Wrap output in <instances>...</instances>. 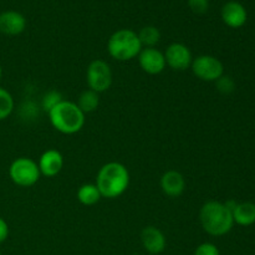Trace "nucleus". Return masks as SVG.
<instances>
[{
	"mask_svg": "<svg viewBox=\"0 0 255 255\" xmlns=\"http://www.w3.org/2000/svg\"><path fill=\"white\" fill-rule=\"evenodd\" d=\"M95 184L102 198H119L128 188L129 172L127 167L120 162H109L97 172Z\"/></svg>",
	"mask_w": 255,
	"mask_h": 255,
	"instance_id": "nucleus-1",
	"label": "nucleus"
},
{
	"mask_svg": "<svg viewBox=\"0 0 255 255\" xmlns=\"http://www.w3.org/2000/svg\"><path fill=\"white\" fill-rule=\"evenodd\" d=\"M199 222L206 233L213 237L228 234L234 226L232 211L222 202L209 201L199 211Z\"/></svg>",
	"mask_w": 255,
	"mask_h": 255,
	"instance_id": "nucleus-2",
	"label": "nucleus"
},
{
	"mask_svg": "<svg viewBox=\"0 0 255 255\" xmlns=\"http://www.w3.org/2000/svg\"><path fill=\"white\" fill-rule=\"evenodd\" d=\"M47 114L51 126L62 134L77 133L85 125V114L72 101L62 100Z\"/></svg>",
	"mask_w": 255,
	"mask_h": 255,
	"instance_id": "nucleus-3",
	"label": "nucleus"
},
{
	"mask_svg": "<svg viewBox=\"0 0 255 255\" xmlns=\"http://www.w3.org/2000/svg\"><path fill=\"white\" fill-rule=\"evenodd\" d=\"M143 49L138 35L131 29H120L110 36L107 41V51L112 59L117 61H129L138 56Z\"/></svg>",
	"mask_w": 255,
	"mask_h": 255,
	"instance_id": "nucleus-4",
	"label": "nucleus"
},
{
	"mask_svg": "<svg viewBox=\"0 0 255 255\" xmlns=\"http://www.w3.org/2000/svg\"><path fill=\"white\" fill-rule=\"evenodd\" d=\"M9 176L16 186L29 188L37 183L41 173L34 159L27 158V157H19L10 164Z\"/></svg>",
	"mask_w": 255,
	"mask_h": 255,
	"instance_id": "nucleus-5",
	"label": "nucleus"
},
{
	"mask_svg": "<svg viewBox=\"0 0 255 255\" xmlns=\"http://www.w3.org/2000/svg\"><path fill=\"white\" fill-rule=\"evenodd\" d=\"M191 70L194 76L206 82H216L224 75V66L222 61L212 55H199L193 57Z\"/></svg>",
	"mask_w": 255,
	"mask_h": 255,
	"instance_id": "nucleus-6",
	"label": "nucleus"
},
{
	"mask_svg": "<svg viewBox=\"0 0 255 255\" xmlns=\"http://www.w3.org/2000/svg\"><path fill=\"white\" fill-rule=\"evenodd\" d=\"M86 81L89 89L97 94L107 91L112 85V71L110 65L100 59L90 62L86 71Z\"/></svg>",
	"mask_w": 255,
	"mask_h": 255,
	"instance_id": "nucleus-7",
	"label": "nucleus"
},
{
	"mask_svg": "<svg viewBox=\"0 0 255 255\" xmlns=\"http://www.w3.org/2000/svg\"><path fill=\"white\" fill-rule=\"evenodd\" d=\"M164 59H166L167 66L171 67L172 70L184 71L187 69H191L193 55L188 46L181 42H173L167 47L164 52Z\"/></svg>",
	"mask_w": 255,
	"mask_h": 255,
	"instance_id": "nucleus-8",
	"label": "nucleus"
},
{
	"mask_svg": "<svg viewBox=\"0 0 255 255\" xmlns=\"http://www.w3.org/2000/svg\"><path fill=\"white\" fill-rule=\"evenodd\" d=\"M137 57L141 69L148 75L161 74L167 66L164 54L156 47H144Z\"/></svg>",
	"mask_w": 255,
	"mask_h": 255,
	"instance_id": "nucleus-9",
	"label": "nucleus"
},
{
	"mask_svg": "<svg viewBox=\"0 0 255 255\" xmlns=\"http://www.w3.org/2000/svg\"><path fill=\"white\" fill-rule=\"evenodd\" d=\"M26 29V19L24 15L15 10L0 12V32L9 36H16Z\"/></svg>",
	"mask_w": 255,
	"mask_h": 255,
	"instance_id": "nucleus-10",
	"label": "nucleus"
},
{
	"mask_svg": "<svg viewBox=\"0 0 255 255\" xmlns=\"http://www.w3.org/2000/svg\"><path fill=\"white\" fill-rule=\"evenodd\" d=\"M41 176L52 178L61 172L64 167V157L57 149H47L40 156L37 163Z\"/></svg>",
	"mask_w": 255,
	"mask_h": 255,
	"instance_id": "nucleus-11",
	"label": "nucleus"
},
{
	"mask_svg": "<svg viewBox=\"0 0 255 255\" xmlns=\"http://www.w3.org/2000/svg\"><path fill=\"white\" fill-rule=\"evenodd\" d=\"M222 20L227 26L232 29H239L243 26L248 19L247 10L241 2L238 1H228L222 7Z\"/></svg>",
	"mask_w": 255,
	"mask_h": 255,
	"instance_id": "nucleus-12",
	"label": "nucleus"
},
{
	"mask_svg": "<svg viewBox=\"0 0 255 255\" xmlns=\"http://www.w3.org/2000/svg\"><path fill=\"white\" fill-rule=\"evenodd\" d=\"M161 189L167 197L171 198H177L182 196L186 189V179L183 174L179 173L178 171H167L161 177Z\"/></svg>",
	"mask_w": 255,
	"mask_h": 255,
	"instance_id": "nucleus-13",
	"label": "nucleus"
},
{
	"mask_svg": "<svg viewBox=\"0 0 255 255\" xmlns=\"http://www.w3.org/2000/svg\"><path fill=\"white\" fill-rule=\"evenodd\" d=\"M141 242L149 254H159L166 248V237L156 227H146L141 232Z\"/></svg>",
	"mask_w": 255,
	"mask_h": 255,
	"instance_id": "nucleus-14",
	"label": "nucleus"
},
{
	"mask_svg": "<svg viewBox=\"0 0 255 255\" xmlns=\"http://www.w3.org/2000/svg\"><path fill=\"white\" fill-rule=\"evenodd\" d=\"M234 223L242 227H249L255 223V204L252 202L238 203L232 211Z\"/></svg>",
	"mask_w": 255,
	"mask_h": 255,
	"instance_id": "nucleus-15",
	"label": "nucleus"
},
{
	"mask_svg": "<svg viewBox=\"0 0 255 255\" xmlns=\"http://www.w3.org/2000/svg\"><path fill=\"white\" fill-rule=\"evenodd\" d=\"M76 197H77V201H79L82 206H86V207L95 206V204L99 203L100 199L102 198L101 193H100L96 184H92V183L82 184V186L79 188V191H77Z\"/></svg>",
	"mask_w": 255,
	"mask_h": 255,
	"instance_id": "nucleus-16",
	"label": "nucleus"
},
{
	"mask_svg": "<svg viewBox=\"0 0 255 255\" xmlns=\"http://www.w3.org/2000/svg\"><path fill=\"white\" fill-rule=\"evenodd\" d=\"M100 94L92 91V90H85L84 92H81V95L77 99V106L80 107L82 112L85 115L91 114V112L96 111L97 107L100 105Z\"/></svg>",
	"mask_w": 255,
	"mask_h": 255,
	"instance_id": "nucleus-17",
	"label": "nucleus"
},
{
	"mask_svg": "<svg viewBox=\"0 0 255 255\" xmlns=\"http://www.w3.org/2000/svg\"><path fill=\"white\" fill-rule=\"evenodd\" d=\"M137 35H138L142 46L144 47H154L161 40V32L156 26H152V25L142 27Z\"/></svg>",
	"mask_w": 255,
	"mask_h": 255,
	"instance_id": "nucleus-18",
	"label": "nucleus"
},
{
	"mask_svg": "<svg viewBox=\"0 0 255 255\" xmlns=\"http://www.w3.org/2000/svg\"><path fill=\"white\" fill-rule=\"evenodd\" d=\"M14 110V99L7 90L0 87V121L7 119Z\"/></svg>",
	"mask_w": 255,
	"mask_h": 255,
	"instance_id": "nucleus-19",
	"label": "nucleus"
},
{
	"mask_svg": "<svg viewBox=\"0 0 255 255\" xmlns=\"http://www.w3.org/2000/svg\"><path fill=\"white\" fill-rule=\"evenodd\" d=\"M62 101V96L60 92L57 91H49L42 99V109L44 111L49 112L52 107L56 106L59 102Z\"/></svg>",
	"mask_w": 255,
	"mask_h": 255,
	"instance_id": "nucleus-20",
	"label": "nucleus"
},
{
	"mask_svg": "<svg viewBox=\"0 0 255 255\" xmlns=\"http://www.w3.org/2000/svg\"><path fill=\"white\" fill-rule=\"evenodd\" d=\"M216 86H217V90H218L221 94H224V95L232 94V92L234 91V89H236V84H234L233 80H232L229 76H224V75L217 80Z\"/></svg>",
	"mask_w": 255,
	"mask_h": 255,
	"instance_id": "nucleus-21",
	"label": "nucleus"
},
{
	"mask_svg": "<svg viewBox=\"0 0 255 255\" xmlns=\"http://www.w3.org/2000/svg\"><path fill=\"white\" fill-rule=\"evenodd\" d=\"M187 2H188L189 9L197 15L206 14L209 7L208 0H187Z\"/></svg>",
	"mask_w": 255,
	"mask_h": 255,
	"instance_id": "nucleus-22",
	"label": "nucleus"
},
{
	"mask_svg": "<svg viewBox=\"0 0 255 255\" xmlns=\"http://www.w3.org/2000/svg\"><path fill=\"white\" fill-rule=\"evenodd\" d=\"M194 255H221L219 249L212 243H203L197 247Z\"/></svg>",
	"mask_w": 255,
	"mask_h": 255,
	"instance_id": "nucleus-23",
	"label": "nucleus"
},
{
	"mask_svg": "<svg viewBox=\"0 0 255 255\" xmlns=\"http://www.w3.org/2000/svg\"><path fill=\"white\" fill-rule=\"evenodd\" d=\"M9 237V226L2 218H0V243H4Z\"/></svg>",
	"mask_w": 255,
	"mask_h": 255,
	"instance_id": "nucleus-24",
	"label": "nucleus"
},
{
	"mask_svg": "<svg viewBox=\"0 0 255 255\" xmlns=\"http://www.w3.org/2000/svg\"><path fill=\"white\" fill-rule=\"evenodd\" d=\"M1 77H2V69L1 66H0V80H1Z\"/></svg>",
	"mask_w": 255,
	"mask_h": 255,
	"instance_id": "nucleus-25",
	"label": "nucleus"
},
{
	"mask_svg": "<svg viewBox=\"0 0 255 255\" xmlns=\"http://www.w3.org/2000/svg\"><path fill=\"white\" fill-rule=\"evenodd\" d=\"M0 255H1V252H0Z\"/></svg>",
	"mask_w": 255,
	"mask_h": 255,
	"instance_id": "nucleus-26",
	"label": "nucleus"
}]
</instances>
